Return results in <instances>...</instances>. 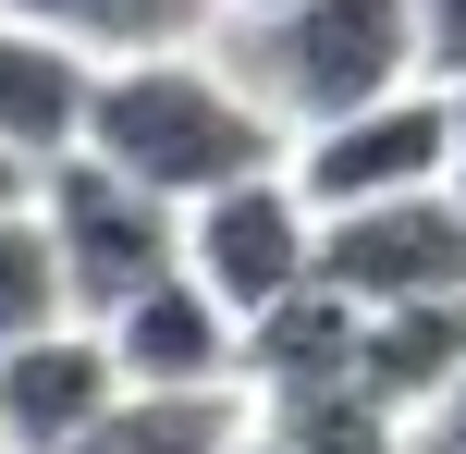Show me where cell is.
Masks as SVG:
<instances>
[{
  "label": "cell",
  "instance_id": "3",
  "mask_svg": "<svg viewBox=\"0 0 466 454\" xmlns=\"http://www.w3.org/2000/svg\"><path fill=\"white\" fill-rule=\"evenodd\" d=\"M37 209H49V234H62L74 319H123L147 283H172V270H185V209H172L160 185H136L123 160H98V147L49 160Z\"/></svg>",
  "mask_w": 466,
  "mask_h": 454
},
{
  "label": "cell",
  "instance_id": "21",
  "mask_svg": "<svg viewBox=\"0 0 466 454\" xmlns=\"http://www.w3.org/2000/svg\"><path fill=\"white\" fill-rule=\"evenodd\" d=\"M0 454H13V430H0Z\"/></svg>",
  "mask_w": 466,
  "mask_h": 454
},
{
  "label": "cell",
  "instance_id": "20",
  "mask_svg": "<svg viewBox=\"0 0 466 454\" xmlns=\"http://www.w3.org/2000/svg\"><path fill=\"white\" fill-rule=\"evenodd\" d=\"M233 13H282V0H233Z\"/></svg>",
  "mask_w": 466,
  "mask_h": 454
},
{
  "label": "cell",
  "instance_id": "11",
  "mask_svg": "<svg viewBox=\"0 0 466 454\" xmlns=\"http://www.w3.org/2000/svg\"><path fill=\"white\" fill-rule=\"evenodd\" d=\"M356 381L393 418H442V393L466 381V295H418V308H369V357Z\"/></svg>",
  "mask_w": 466,
  "mask_h": 454
},
{
  "label": "cell",
  "instance_id": "1",
  "mask_svg": "<svg viewBox=\"0 0 466 454\" xmlns=\"http://www.w3.org/2000/svg\"><path fill=\"white\" fill-rule=\"evenodd\" d=\"M86 147L123 160L136 185H160L172 209L246 185V172H282L295 136L282 111L221 62V49H147V62H98V111H86Z\"/></svg>",
  "mask_w": 466,
  "mask_h": 454
},
{
  "label": "cell",
  "instance_id": "7",
  "mask_svg": "<svg viewBox=\"0 0 466 454\" xmlns=\"http://www.w3.org/2000/svg\"><path fill=\"white\" fill-rule=\"evenodd\" d=\"M123 393L136 381H123V344L98 332V319H62V332H37V344H0V430H13V454H86Z\"/></svg>",
  "mask_w": 466,
  "mask_h": 454
},
{
  "label": "cell",
  "instance_id": "8",
  "mask_svg": "<svg viewBox=\"0 0 466 454\" xmlns=\"http://www.w3.org/2000/svg\"><path fill=\"white\" fill-rule=\"evenodd\" d=\"M98 332L123 344V381L136 393H197V381H246V319L221 308L197 270H172V283H147L123 319H98Z\"/></svg>",
  "mask_w": 466,
  "mask_h": 454
},
{
  "label": "cell",
  "instance_id": "19",
  "mask_svg": "<svg viewBox=\"0 0 466 454\" xmlns=\"http://www.w3.org/2000/svg\"><path fill=\"white\" fill-rule=\"evenodd\" d=\"M442 430H454V442H466V381H454V393H442Z\"/></svg>",
  "mask_w": 466,
  "mask_h": 454
},
{
  "label": "cell",
  "instance_id": "9",
  "mask_svg": "<svg viewBox=\"0 0 466 454\" xmlns=\"http://www.w3.org/2000/svg\"><path fill=\"white\" fill-rule=\"evenodd\" d=\"M86 111H98V62L74 37H49V25L0 13V147L49 172L86 147Z\"/></svg>",
  "mask_w": 466,
  "mask_h": 454
},
{
  "label": "cell",
  "instance_id": "14",
  "mask_svg": "<svg viewBox=\"0 0 466 454\" xmlns=\"http://www.w3.org/2000/svg\"><path fill=\"white\" fill-rule=\"evenodd\" d=\"M270 406V430L295 454H405L418 442V418H393L369 381H319V393H258Z\"/></svg>",
  "mask_w": 466,
  "mask_h": 454
},
{
  "label": "cell",
  "instance_id": "12",
  "mask_svg": "<svg viewBox=\"0 0 466 454\" xmlns=\"http://www.w3.org/2000/svg\"><path fill=\"white\" fill-rule=\"evenodd\" d=\"M0 13L74 37L86 62H147V49H209L233 25V0H0Z\"/></svg>",
  "mask_w": 466,
  "mask_h": 454
},
{
  "label": "cell",
  "instance_id": "22",
  "mask_svg": "<svg viewBox=\"0 0 466 454\" xmlns=\"http://www.w3.org/2000/svg\"><path fill=\"white\" fill-rule=\"evenodd\" d=\"M454 454H466V442H454Z\"/></svg>",
  "mask_w": 466,
  "mask_h": 454
},
{
  "label": "cell",
  "instance_id": "5",
  "mask_svg": "<svg viewBox=\"0 0 466 454\" xmlns=\"http://www.w3.org/2000/svg\"><path fill=\"white\" fill-rule=\"evenodd\" d=\"M295 185L307 209H369V197H418V185H454V86H393L369 111L295 136Z\"/></svg>",
  "mask_w": 466,
  "mask_h": 454
},
{
  "label": "cell",
  "instance_id": "2",
  "mask_svg": "<svg viewBox=\"0 0 466 454\" xmlns=\"http://www.w3.org/2000/svg\"><path fill=\"white\" fill-rule=\"evenodd\" d=\"M209 49L282 111V136H319L393 86H430L418 0H282V13H233Z\"/></svg>",
  "mask_w": 466,
  "mask_h": 454
},
{
  "label": "cell",
  "instance_id": "6",
  "mask_svg": "<svg viewBox=\"0 0 466 454\" xmlns=\"http://www.w3.org/2000/svg\"><path fill=\"white\" fill-rule=\"evenodd\" d=\"M319 283H344L356 308H418V295H466V197H369V209L319 221Z\"/></svg>",
  "mask_w": 466,
  "mask_h": 454
},
{
  "label": "cell",
  "instance_id": "17",
  "mask_svg": "<svg viewBox=\"0 0 466 454\" xmlns=\"http://www.w3.org/2000/svg\"><path fill=\"white\" fill-rule=\"evenodd\" d=\"M233 454H295V442H282V430H270V406H258V418H246V442H233Z\"/></svg>",
  "mask_w": 466,
  "mask_h": 454
},
{
  "label": "cell",
  "instance_id": "4",
  "mask_svg": "<svg viewBox=\"0 0 466 454\" xmlns=\"http://www.w3.org/2000/svg\"><path fill=\"white\" fill-rule=\"evenodd\" d=\"M185 270L221 295L233 319H258V308H282L295 283H319V209H307L295 160L197 197V209H185Z\"/></svg>",
  "mask_w": 466,
  "mask_h": 454
},
{
  "label": "cell",
  "instance_id": "10",
  "mask_svg": "<svg viewBox=\"0 0 466 454\" xmlns=\"http://www.w3.org/2000/svg\"><path fill=\"white\" fill-rule=\"evenodd\" d=\"M356 357H369V308H356L344 283H295L282 308H258V319H246V381H258V393L356 381Z\"/></svg>",
  "mask_w": 466,
  "mask_h": 454
},
{
  "label": "cell",
  "instance_id": "18",
  "mask_svg": "<svg viewBox=\"0 0 466 454\" xmlns=\"http://www.w3.org/2000/svg\"><path fill=\"white\" fill-rule=\"evenodd\" d=\"M454 197H466V86H454Z\"/></svg>",
  "mask_w": 466,
  "mask_h": 454
},
{
  "label": "cell",
  "instance_id": "13",
  "mask_svg": "<svg viewBox=\"0 0 466 454\" xmlns=\"http://www.w3.org/2000/svg\"><path fill=\"white\" fill-rule=\"evenodd\" d=\"M74 319V270H62V234H49L37 197L0 209V344H37Z\"/></svg>",
  "mask_w": 466,
  "mask_h": 454
},
{
  "label": "cell",
  "instance_id": "16",
  "mask_svg": "<svg viewBox=\"0 0 466 454\" xmlns=\"http://www.w3.org/2000/svg\"><path fill=\"white\" fill-rule=\"evenodd\" d=\"M37 185H49V172H37V160H13V147H0V209H13V197H37Z\"/></svg>",
  "mask_w": 466,
  "mask_h": 454
},
{
  "label": "cell",
  "instance_id": "15",
  "mask_svg": "<svg viewBox=\"0 0 466 454\" xmlns=\"http://www.w3.org/2000/svg\"><path fill=\"white\" fill-rule=\"evenodd\" d=\"M418 37H430V86H466V0H418Z\"/></svg>",
  "mask_w": 466,
  "mask_h": 454
}]
</instances>
